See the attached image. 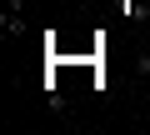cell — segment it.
I'll return each instance as SVG.
<instances>
[{"instance_id":"cell-3","label":"cell","mask_w":150,"mask_h":135,"mask_svg":"<svg viewBox=\"0 0 150 135\" xmlns=\"http://www.w3.org/2000/svg\"><path fill=\"white\" fill-rule=\"evenodd\" d=\"M135 70H140V75H150V55H140V60H135Z\"/></svg>"},{"instance_id":"cell-1","label":"cell","mask_w":150,"mask_h":135,"mask_svg":"<svg viewBox=\"0 0 150 135\" xmlns=\"http://www.w3.org/2000/svg\"><path fill=\"white\" fill-rule=\"evenodd\" d=\"M120 10H125V20H145V15H150V5H145V0H125Z\"/></svg>"},{"instance_id":"cell-2","label":"cell","mask_w":150,"mask_h":135,"mask_svg":"<svg viewBox=\"0 0 150 135\" xmlns=\"http://www.w3.org/2000/svg\"><path fill=\"white\" fill-rule=\"evenodd\" d=\"M5 30H10V35H20V30H25V20H20L15 10H5Z\"/></svg>"}]
</instances>
